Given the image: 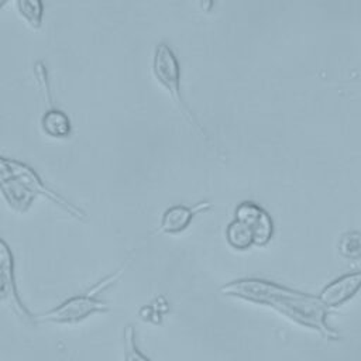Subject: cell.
I'll return each instance as SVG.
<instances>
[{
    "mask_svg": "<svg viewBox=\"0 0 361 361\" xmlns=\"http://www.w3.org/2000/svg\"><path fill=\"white\" fill-rule=\"evenodd\" d=\"M220 292L226 296L268 306L303 326L326 330V305L320 298H314L259 278H240L227 282L220 288Z\"/></svg>",
    "mask_w": 361,
    "mask_h": 361,
    "instance_id": "obj_1",
    "label": "cell"
},
{
    "mask_svg": "<svg viewBox=\"0 0 361 361\" xmlns=\"http://www.w3.org/2000/svg\"><path fill=\"white\" fill-rule=\"evenodd\" d=\"M126 268L127 264H123L116 271H113L111 274L100 279L97 283H94L89 290L71 296L61 302L59 305H56L55 307L41 314H37L35 320L56 324H75L83 322L85 319L94 313L109 312L110 306L106 300L102 299V293L121 276Z\"/></svg>",
    "mask_w": 361,
    "mask_h": 361,
    "instance_id": "obj_2",
    "label": "cell"
},
{
    "mask_svg": "<svg viewBox=\"0 0 361 361\" xmlns=\"http://www.w3.org/2000/svg\"><path fill=\"white\" fill-rule=\"evenodd\" d=\"M152 75L157 79V82L171 94L173 102L180 109L185 118L202 134L206 135L204 130L199 124L197 118L192 113V110L188 107L182 97V89H180V65L178 61V56L175 55L173 49L166 42H159L152 54Z\"/></svg>",
    "mask_w": 361,
    "mask_h": 361,
    "instance_id": "obj_3",
    "label": "cell"
},
{
    "mask_svg": "<svg viewBox=\"0 0 361 361\" xmlns=\"http://www.w3.org/2000/svg\"><path fill=\"white\" fill-rule=\"evenodd\" d=\"M0 166L1 169L0 171H4V172H8L14 176H17L18 179H21L30 189L31 192L37 196V195H41V196H45L47 199H49L51 202H54L55 204H58L61 209H63L68 214L76 217V219H85V213L75 207L72 203H69L68 200H65L61 195H58L56 192H54L52 189H49L47 186V183L38 176V173L28 165H25L24 162H20L17 159H10V158H6V157H1V161H0Z\"/></svg>",
    "mask_w": 361,
    "mask_h": 361,
    "instance_id": "obj_4",
    "label": "cell"
},
{
    "mask_svg": "<svg viewBox=\"0 0 361 361\" xmlns=\"http://www.w3.org/2000/svg\"><path fill=\"white\" fill-rule=\"evenodd\" d=\"M0 293L1 300L8 303L18 316L25 320H35V317L30 313V310L20 298L14 274V257L4 240H1L0 243Z\"/></svg>",
    "mask_w": 361,
    "mask_h": 361,
    "instance_id": "obj_5",
    "label": "cell"
},
{
    "mask_svg": "<svg viewBox=\"0 0 361 361\" xmlns=\"http://www.w3.org/2000/svg\"><path fill=\"white\" fill-rule=\"evenodd\" d=\"M212 209L210 202H199L195 206L173 204L169 206L161 217L159 230L165 234H178L186 230L193 221L195 216Z\"/></svg>",
    "mask_w": 361,
    "mask_h": 361,
    "instance_id": "obj_6",
    "label": "cell"
},
{
    "mask_svg": "<svg viewBox=\"0 0 361 361\" xmlns=\"http://www.w3.org/2000/svg\"><path fill=\"white\" fill-rule=\"evenodd\" d=\"M0 172H1V180H0L1 195L6 199L7 204L17 213L23 214L28 212L37 196L17 176L4 171H0Z\"/></svg>",
    "mask_w": 361,
    "mask_h": 361,
    "instance_id": "obj_7",
    "label": "cell"
},
{
    "mask_svg": "<svg viewBox=\"0 0 361 361\" xmlns=\"http://www.w3.org/2000/svg\"><path fill=\"white\" fill-rule=\"evenodd\" d=\"M361 286V272L348 274L329 283L320 293V299L326 306H337L350 299Z\"/></svg>",
    "mask_w": 361,
    "mask_h": 361,
    "instance_id": "obj_8",
    "label": "cell"
},
{
    "mask_svg": "<svg viewBox=\"0 0 361 361\" xmlns=\"http://www.w3.org/2000/svg\"><path fill=\"white\" fill-rule=\"evenodd\" d=\"M41 128L51 138H68L72 133V123L69 116L58 107L51 106L41 116Z\"/></svg>",
    "mask_w": 361,
    "mask_h": 361,
    "instance_id": "obj_9",
    "label": "cell"
},
{
    "mask_svg": "<svg viewBox=\"0 0 361 361\" xmlns=\"http://www.w3.org/2000/svg\"><path fill=\"white\" fill-rule=\"evenodd\" d=\"M226 240L234 250L245 251L254 245V233L248 224L233 219L226 227Z\"/></svg>",
    "mask_w": 361,
    "mask_h": 361,
    "instance_id": "obj_10",
    "label": "cell"
},
{
    "mask_svg": "<svg viewBox=\"0 0 361 361\" xmlns=\"http://www.w3.org/2000/svg\"><path fill=\"white\" fill-rule=\"evenodd\" d=\"M16 7L21 18L34 30L41 28L44 18V4L39 0H18Z\"/></svg>",
    "mask_w": 361,
    "mask_h": 361,
    "instance_id": "obj_11",
    "label": "cell"
},
{
    "mask_svg": "<svg viewBox=\"0 0 361 361\" xmlns=\"http://www.w3.org/2000/svg\"><path fill=\"white\" fill-rule=\"evenodd\" d=\"M168 309H169L168 302L165 300L164 296H159V298H155L151 303L144 305L140 309V317L145 322L159 324L162 322L164 314L168 312Z\"/></svg>",
    "mask_w": 361,
    "mask_h": 361,
    "instance_id": "obj_12",
    "label": "cell"
},
{
    "mask_svg": "<svg viewBox=\"0 0 361 361\" xmlns=\"http://www.w3.org/2000/svg\"><path fill=\"white\" fill-rule=\"evenodd\" d=\"M340 254L348 259H357L361 257V233L348 231L343 234L338 243Z\"/></svg>",
    "mask_w": 361,
    "mask_h": 361,
    "instance_id": "obj_13",
    "label": "cell"
},
{
    "mask_svg": "<svg viewBox=\"0 0 361 361\" xmlns=\"http://www.w3.org/2000/svg\"><path fill=\"white\" fill-rule=\"evenodd\" d=\"M124 361H151L137 345L135 331L131 324L124 329Z\"/></svg>",
    "mask_w": 361,
    "mask_h": 361,
    "instance_id": "obj_14",
    "label": "cell"
},
{
    "mask_svg": "<svg viewBox=\"0 0 361 361\" xmlns=\"http://www.w3.org/2000/svg\"><path fill=\"white\" fill-rule=\"evenodd\" d=\"M252 233H254V245L257 247H264L271 241L274 235V221L268 212L252 227Z\"/></svg>",
    "mask_w": 361,
    "mask_h": 361,
    "instance_id": "obj_15",
    "label": "cell"
}]
</instances>
